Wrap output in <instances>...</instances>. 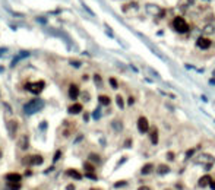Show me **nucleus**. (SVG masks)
<instances>
[{
    "label": "nucleus",
    "mask_w": 215,
    "mask_h": 190,
    "mask_svg": "<svg viewBox=\"0 0 215 190\" xmlns=\"http://www.w3.org/2000/svg\"><path fill=\"white\" fill-rule=\"evenodd\" d=\"M44 107V101L43 99H32L29 103H27L23 105V111L27 114H34L37 111H40Z\"/></svg>",
    "instance_id": "2"
},
{
    "label": "nucleus",
    "mask_w": 215,
    "mask_h": 190,
    "mask_svg": "<svg viewBox=\"0 0 215 190\" xmlns=\"http://www.w3.org/2000/svg\"><path fill=\"white\" fill-rule=\"evenodd\" d=\"M81 111H82V104H79V103L72 104V105L69 107V113H70V114H79Z\"/></svg>",
    "instance_id": "16"
},
{
    "label": "nucleus",
    "mask_w": 215,
    "mask_h": 190,
    "mask_svg": "<svg viewBox=\"0 0 215 190\" xmlns=\"http://www.w3.org/2000/svg\"><path fill=\"white\" fill-rule=\"evenodd\" d=\"M7 132H9L10 137H15L16 136V132H18V121L16 120H9V123H7Z\"/></svg>",
    "instance_id": "7"
},
{
    "label": "nucleus",
    "mask_w": 215,
    "mask_h": 190,
    "mask_svg": "<svg viewBox=\"0 0 215 190\" xmlns=\"http://www.w3.org/2000/svg\"><path fill=\"white\" fill-rule=\"evenodd\" d=\"M67 190H75V186H73V184H69V186H67Z\"/></svg>",
    "instance_id": "40"
},
{
    "label": "nucleus",
    "mask_w": 215,
    "mask_h": 190,
    "mask_svg": "<svg viewBox=\"0 0 215 190\" xmlns=\"http://www.w3.org/2000/svg\"><path fill=\"white\" fill-rule=\"evenodd\" d=\"M59 157H60V151H57V152H56V155H54V158H53V161L56 162V161L59 159Z\"/></svg>",
    "instance_id": "33"
},
{
    "label": "nucleus",
    "mask_w": 215,
    "mask_h": 190,
    "mask_svg": "<svg viewBox=\"0 0 215 190\" xmlns=\"http://www.w3.org/2000/svg\"><path fill=\"white\" fill-rule=\"evenodd\" d=\"M149 121H148V119L146 117H144V116H141L138 119V130H139V133H148L149 132Z\"/></svg>",
    "instance_id": "5"
},
{
    "label": "nucleus",
    "mask_w": 215,
    "mask_h": 190,
    "mask_svg": "<svg viewBox=\"0 0 215 190\" xmlns=\"http://www.w3.org/2000/svg\"><path fill=\"white\" fill-rule=\"evenodd\" d=\"M211 181H212L211 175H209V174H205V175H202L200 179H199L198 186H199V187H206V186H209V184H211Z\"/></svg>",
    "instance_id": "10"
},
{
    "label": "nucleus",
    "mask_w": 215,
    "mask_h": 190,
    "mask_svg": "<svg viewBox=\"0 0 215 190\" xmlns=\"http://www.w3.org/2000/svg\"><path fill=\"white\" fill-rule=\"evenodd\" d=\"M128 104H129V105H133V104H135V99H133L132 97L129 98V101H128Z\"/></svg>",
    "instance_id": "34"
},
{
    "label": "nucleus",
    "mask_w": 215,
    "mask_h": 190,
    "mask_svg": "<svg viewBox=\"0 0 215 190\" xmlns=\"http://www.w3.org/2000/svg\"><path fill=\"white\" fill-rule=\"evenodd\" d=\"M27 56H29V53L28 51H22V53H19L13 60H12V63H10V66L12 67H13V66H16V63L19 61V60H22V59H25V57H27Z\"/></svg>",
    "instance_id": "15"
},
{
    "label": "nucleus",
    "mask_w": 215,
    "mask_h": 190,
    "mask_svg": "<svg viewBox=\"0 0 215 190\" xmlns=\"http://www.w3.org/2000/svg\"><path fill=\"white\" fill-rule=\"evenodd\" d=\"M91 190H101V189H91Z\"/></svg>",
    "instance_id": "41"
},
{
    "label": "nucleus",
    "mask_w": 215,
    "mask_h": 190,
    "mask_svg": "<svg viewBox=\"0 0 215 190\" xmlns=\"http://www.w3.org/2000/svg\"><path fill=\"white\" fill-rule=\"evenodd\" d=\"M6 179L9 183H21V174L18 173H9L6 175Z\"/></svg>",
    "instance_id": "13"
},
{
    "label": "nucleus",
    "mask_w": 215,
    "mask_h": 190,
    "mask_svg": "<svg viewBox=\"0 0 215 190\" xmlns=\"http://www.w3.org/2000/svg\"><path fill=\"white\" fill-rule=\"evenodd\" d=\"M138 190H151V189H149L148 186H141V187H139Z\"/></svg>",
    "instance_id": "35"
},
{
    "label": "nucleus",
    "mask_w": 215,
    "mask_h": 190,
    "mask_svg": "<svg viewBox=\"0 0 215 190\" xmlns=\"http://www.w3.org/2000/svg\"><path fill=\"white\" fill-rule=\"evenodd\" d=\"M110 85H111V86L116 89V88L119 86V83H117V79H116V78H110Z\"/></svg>",
    "instance_id": "27"
},
{
    "label": "nucleus",
    "mask_w": 215,
    "mask_h": 190,
    "mask_svg": "<svg viewBox=\"0 0 215 190\" xmlns=\"http://www.w3.org/2000/svg\"><path fill=\"white\" fill-rule=\"evenodd\" d=\"M31 164L32 165H40V164H43V157L41 155H32L31 157Z\"/></svg>",
    "instance_id": "21"
},
{
    "label": "nucleus",
    "mask_w": 215,
    "mask_h": 190,
    "mask_svg": "<svg viewBox=\"0 0 215 190\" xmlns=\"http://www.w3.org/2000/svg\"><path fill=\"white\" fill-rule=\"evenodd\" d=\"M98 101H99L101 105H110V103H111L110 97H107V95H99V97H98Z\"/></svg>",
    "instance_id": "20"
},
{
    "label": "nucleus",
    "mask_w": 215,
    "mask_h": 190,
    "mask_svg": "<svg viewBox=\"0 0 215 190\" xmlns=\"http://www.w3.org/2000/svg\"><path fill=\"white\" fill-rule=\"evenodd\" d=\"M79 88H78V85H75V83H72L70 86H69V97L72 98V99H76L78 97H79Z\"/></svg>",
    "instance_id": "11"
},
{
    "label": "nucleus",
    "mask_w": 215,
    "mask_h": 190,
    "mask_svg": "<svg viewBox=\"0 0 215 190\" xmlns=\"http://www.w3.org/2000/svg\"><path fill=\"white\" fill-rule=\"evenodd\" d=\"M116 101H117L119 108H124V101H123V98H122L120 95H117V97H116Z\"/></svg>",
    "instance_id": "26"
},
{
    "label": "nucleus",
    "mask_w": 215,
    "mask_h": 190,
    "mask_svg": "<svg viewBox=\"0 0 215 190\" xmlns=\"http://www.w3.org/2000/svg\"><path fill=\"white\" fill-rule=\"evenodd\" d=\"M94 81H95V85H97V86H101V83H103V82H101V76H99V75H95V76H94Z\"/></svg>",
    "instance_id": "28"
},
{
    "label": "nucleus",
    "mask_w": 215,
    "mask_h": 190,
    "mask_svg": "<svg viewBox=\"0 0 215 190\" xmlns=\"http://www.w3.org/2000/svg\"><path fill=\"white\" fill-rule=\"evenodd\" d=\"M94 119H99V111H98V110L94 113Z\"/></svg>",
    "instance_id": "37"
},
{
    "label": "nucleus",
    "mask_w": 215,
    "mask_h": 190,
    "mask_svg": "<svg viewBox=\"0 0 215 190\" xmlns=\"http://www.w3.org/2000/svg\"><path fill=\"white\" fill-rule=\"evenodd\" d=\"M168 159H174V154H173V152H168Z\"/></svg>",
    "instance_id": "38"
},
{
    "label": "nucleus",
    "mask_w": 215,
    "mask_h": 190,
    "mask_svg": "<svg viewBox=\"0 0 215 190\" xmlns=\"http://www.w3.org/2000/svg\"><path fill=\"white\" fill-rule=\"evenodd\" d=\"M196 162H198V164H202V165H204V168H205L206 171H209V170L214 167V164H215V158H214L212 155H209V154H202V155H199V157L196 158Z\"/></svg>",
    "instance_id": "3"
},
{
    "label": "nucleus",
    "mask_w": 215,
    "mask_h": 190,
    "mask_svg": "<svg viewBox=\"0 0 215 190\" xmlns=\"http://www.w3.org/2000/svg\"><path fill=\"white\" fill-rule=\"evenodd\" d=\"M89 158L94 159V161H97V162H99V157H98V155H94V154H92V155H89Z\"/></svg>",
    "instance_id": "31"
},
{
    "label": "nucleus",
    "mask_w": 215,
    "mask_h": 190,
    "mask_svg": "<svg viewBox=\"0 0 215 190\" xmlns=\"http://www.w3.org/2000/svg\"><path fill=\"white\" fill-rule=\"evenodd\" d=\"M215 32V27L212 23H208V25H205L204 27V34H208V35H212Z\"/></svg>",
    "instance_id": "22"
},
{
    "label": "nucleus",
    "mask_w": 215,
    "mask_h": 190,
    "mask_svg": "<svg viewBox=\"0 0 215 190\" xmlns=\"http://www.w3.org/2000/svg\"><path fill=\"white\" fill-rule=\"evenodd\" d=\"M111 126H113V129H114L116 132H120L122 129H123V123L120 121V120H114L111 123Z\"/></svg>",
    "instance_id": "23"
},
{
    "label": "nucleus",
    "mask_w": 215,
    "mask_h": 190,
    "mask_svg": "<svg viewBox=\"0 0 215 190\" xmlns=\"http://www.w3.org/2000/svg\"><path fill=\"white\" fill-rule=\"evenodd\" d=\"M44 86H45L44 81H37V82H32V83H27L25 85V89H28L32 94H40L44 89Z\"/></svg>",
    "instance_id": "4"
},
{
    "label": "nucleus",
    "mask_w": 215,
    "mask_h": 190,
    "mask_svg": "<svg viewBox=\"0 0 215 190\" xmlns=\"http://www.w3.org/2000/svg\"><path fill=\"white\" fill-rule=\"evenodd\" d=\"M126 184H128V181H117V183H114V187H124Z\"/></svg>",
    "instance_id": "29"
},
{
    "label": "nucleus",
    "mask_w": 215,
    "mask_h": 190,
    "mask_svg": "<svg viewBox=\"0 0 215 190\" xmlns=\"http://www.w3.org/2000/svg\"><path fill=\"white\" fill-rule=\"evenodd\" d=\"M130 145H132V139H130V137H128V141L124 142V146H128V148H129Z\"/></svg>",
    "instance_id": "32"
},
{
    "label": "nucleus",
    "mask_w": 215,
    "mask_h": 190,
    "mask_svg": "<svg viewBox=\"0 0 215 190\" xmlns=\"http://www.w3.org/2000/svg\"><path fill=\"white\" fill-rule=\"evenodd\" d=\"M82 97H83V99H85V101H88V99H89V95H88L86 92H85V94H83Z\"/></svg>",
    "instance_id": "39"
},
{
    "label": "nucleus",
    "mask_w": 215,
    "mask_h": 190,
    "mask_svg": "<svg viewBox=\"0 0 215 190\" xmlns=\"http://www.w3.org/2000/svg\"><path fill=\"white\" fill-rule=\"evenodd\" d=\"M66 174H67L69 177H73V179H76V180H81V179H82V174H81L79 171H76V170H73V168L67 170Z\"/></svg>",
    "instance_id": "17"
},
{
    "label": "nucleus",
    "mask_w": 215,
    "mask_h": 190,
    "mask_svg": "<svg viewBox=\"0 0 215 190\" xmlns=\"http://www.w3.org/2000/svg\"><path fill=\"white\" fill-rule=\"evenodd\" d=\"M209 187H211L212 190H215V180H212V181H211V184H209Z\"/></svg>",
    "instance_id": "36"
},
{
    "label": "nucleus",
    "mask_w": 215,
    "mask_h": 190,
    "mask_svg": "<svg viewBox=\"0 0 215 190\" xmlns=\"http://www.w3.org/2000/svg\"><path fill=\"white\" fill-rule=\"evenodd\" d=\"M171 23H173V28L179 34H186V32H189V29H190V27H189V23L186 22V19L182 18V16H176Z\"/></svg>",
    "instance_id": "1"
},
{
    "label": "nucleus",
    "mask_w": 215,
    "mask_h": 190,
    "mask_svg": "<svg viewBox=\"0 0 215 190\" xmlns=\"http://www.w3.org/2000/svg\"><path fill=\"white\" fill-rule=\"evenodd\" d=\"M0 158H2V151H0Z\"/></svg>",
    "instance_id": "42"
},
{
    "label": "nucleus",
    "mask_w": 215,
    "mask_h": 190,
    "mask_svg": "<svg viewBox=\"0 0 215 190\" xmlns=\"http://www.w3.org/2000/svg\"><path fill=\"white\" fill-rule=\"evenodd\" d=\"M211 45H212V41L206 37H199L196 40V47L200 48V50H208Z\"/></svg>",
    "instance_id": "6"
},
{
    "label": "nucleus",
    "mask_w": 215,
    "mask_h": 190,
    "mask_svg": "<svg viewBox=\"0 0 215 190\" xmlns=\"http://www.w3.org/2000/svg\"><path fill=\"white\" fill-rule=\"evenodd\" d=\"M83 168H85L86 173H94V165H92V164H89V162H85L83 164Z\"/></svg>",
    "instance_id": "25"
},
{
    "label": "nucleus",
    "mask_w": 215,
    "mask_h": 190,
    "mask_svg": "<svg viewBox=\"0 0 215 190\" xmlns=\"http://www.w3.org/2000/svg\"><path fill=\"white\" fill-rule=\"evenodd\" d=\"M7 189H9V190H19V189H21V183H9V184H7Z\"/></svg>",
    "instance_id": "24"
},
{
    "label": "nucleus",
    "mask_w": 215,
    "mask_h": 190,
    "mask_svg": "<svg viewBox=\"0 0 215 190\" xmlns=\"http://www.w3.org/2000/svg\"><path fill=\"white\" fill-rule=\"evenodd\" d=\"M138 3L136 2H130V3H128V5H124L123 6V12H130V10H138Z\"/></svg>",
    "instance_id": "18"
},
{
    "label": "nucleus",
    "mask_w": 215,
    "mask_h": 190,
    "mask_svg": "<svg viewBox=\"0 0 215 190\" xmlns=\"http://www.w3.org/2000/svg\"><path fill=\"white\" fill-rule=\"evenodd\" d=\"M193 154H195V149H189V151L186 152V159H187L189 157H192Z\"/></svg>",
    "instance_id": "30"
},
{
    "label": "nucleus",
    "mask_w": 215,
    "mask_h": 190,
    "mask_svg": "<svg viewBox=\"0 0 215 190\" xmlns=\"http://www.w3.org/2000/svg\"><path fill=\"white\" fill-rule=\"evenodd\" d=\"M28 142H29V139H28V136L27 135H23L22 137H21V141H19V148L21 149H27L28 148Z\"/></svg>",
    "instance_id": "19"
},
{
    "label": "nucleus",
    "mask_w": 215,
    "mask_h": 190,
    "mask_svg": "<svg viewBox=\"0 0 215 190\" xmlns=\"http://www.w3.org/2000/svg\"><path fill=\"white\" fill-rule=\"evenodd\" d=\"M145 9H146V12L149 15H160V12L162 10L160 6H157V5H152V3H148L146 6H145Z\"/></svg>",
    "instance_id": "8"
},
{
    "label": "nucleus",
    "mask_w": 215,
    "mask_h": 190,
    "mask_svg": "<svg viewBox=\"0 0 215 190\" xmlns=\"http://www.w3.org/2000/svg\"><path fill=\"white\" fill-rule=\"evenodd\" d=\"M157 173L160 175H166V174L170 173V167L167 165V164H160V165L157 167Z\"/></svg>",
    "instance_id": "14"
},
{
    "label": "nucleus",
    "mask_w": 215,
    "mask_h": 190,
    "mask_svg": "<svg viewBox=\"0 0 215 190\" xmlns=\"http://www.w3.org/2000/svg\"><path fill=\"white\" fill-rule=\"evenodd\" d=\"M154 170H155V165H154V164H152V162H146L145 165L141 168V174H142V175H149Z\"/></svg>",
    "instance_id": "9"
},
{
    "label": "nucleus",
    "mask_w": 215,
    "mask_h": 190,
    "mask_svg": "<svg viewBox=\"0 0 215 190\" xmlns=\"http://www.w3.org/2000/svg\"><path fill=\"white\" fill-rule=\"evenodd\" d=\"M149 139H151V143L152 145L158 143V129L157 127H151L149 129Z\"/></svg>",
    "instance_id": "12"
}]
</instances>
